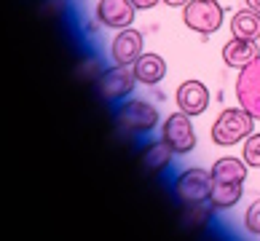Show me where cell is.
<instances>
[{
	"mask_svg": "<svg viewBox=\"0 0 260 241\" xmlns=\"http://www.w3.org/2000/svg\"><path fill=\"white\" fill-rule=\"evenodd\" d=\"M252 129H255V118L244 108H228L215 118L209 137L220 148H231V145H239L242 140H247Z\"/></svg>",
	"mask_w": 260,
	"mask_h": 241,
	"instance_id": "6da1fadb",
	"label": "cell"
},
{
	"mask_svg": "<svg viewBox=\"0 0 260 241\" xmlns=\"http://www.w3.org/2000/svg\"><path fill=\"white\" fill-rule=\"evenodd\" d=\"M225 8L217 0H190L182 8V24L199 35H215L223 27Z\"/></svg>",
	"mask_w": 260,
	"mask_h": 241,
	"instance_id": "7a4b0ae2",
	"label": "cell"
},
{
	"mask_svg": "<svg viewBox=\"0 0 260 241\" xmlns=\"http://www.w3.org/2000/svg\"><path fill=\"white\" fill-rule=\"evenodd\" d=\"M115 121H118V129L126 134H148L158 126L161 115L150 102L129 99L115 110Z\"/></svg>",
	"mask_w": 260,
	"mask_h": 241,
	"instance_id": "3957f363",
	"label": "cell"
},
{
	"mask_svg": "<svg viewBox=\"0 0 260 241\" xmlns=\"http://www.w3.org/2000/svg\"><path fill=\"white\" fill-rule=\"evenodd\" d=\"M134 83H140L137 73H134V64H113L100 73L97 94L105 102H121L134 91Z\"/></svg>",
	"mask_w": 260,
	"mask_h": 241,
	"instance_id": "277c9868",
	"label": "cell"
},
{
	"mask_svg": "<svg viewBox=\"0 0 260 241\" xmlns=\"http://www.w3.org/2000/svg\"><path fill=\"white\" fill-rule=\"evenodd\" d=\"M161 140L169 145L177 156H185L196 148V131H193V118L188 113H172L167 121L161 123Z\"/></svg>",
	"mask_w": 260,
	"mask_h": 241,
	"instance_id": "5b68a950",
	"label": "cell"
},
{
	"mask_svg": "<svg viewBox=\"0 0 260 241\" xmlns=\"http://www.w3.org/2000/svg\"><path fill=\"white\" fill-rule=\"evenodd\" d=\"M175 193L182 204L201 206L204 201H209V193H212V171L199 169V166L185 169L175 180Z\"/></svg>",
	"mask_w": 260,
	"mask_h": 241,
	"instance_id": "8992f818",
	"label": "cell"
},
{
	"mask_svg": "<svg viewBox=\"0 0 260 241\" xmlns=\"http://www.w3.org/2000/svg\"><path fill=\"white\" fill-rule=\"evenodd\" d=\"M234 91L239 108H244L255 121H260V56H255L247 67L239 70Z\"/></svg>",
	"mask_w": 260,
	"mask_h": 241,
	"instance_id": "52a82bcc",
	"label": "cell"
},
{
	"mask_svg": "<svg viewBox=\"0 0 260 241\" xmlns=\"http://www.w3.org/2000/svg\"><path fill=\"white\" fill-rule=\"evenodd\" d=\"M145 51V38L134 27H123L115 32L113 43H110V59L113 64H134Z\"/></svg>",
	"mask_w": 260,
	"mask_h": 241,
	"instance_id": "ba28073f",
	"label": "cell"
},
{
	"mask_svg": "<svg viewBox=\"0 0 260 241\" xmlns=\"http://www.w3.org/2000/svg\"><path fill=\"white\" fill-rule=\"evenodd\" d=\"M134 8L132 0H97V8H94V16L97 22L110 27V30H123V27L134 24Z\"/></svg>",
	"mask_w": 260,
	"mask_h": 241,
	"instance_id": "9c48e42d",
	"label": "cell"
},
{
	"mask_svg": "<svg viewBox=\"0 0 260 241\" xmlns=\"http://www.w3.org/2000/svg\"><path fill=\"white\" fill-rule=\"evenodd\" d=\"M175 99H177V110L196 118V115H201L209 108V89L201 81H182L177 86Z\"/></svg>",
	"mask_w": 260,
	"mask_h": 241,
	"instance_id": "30bf717a",
	"label": "cell"
},
{
	"mask_svg": "<svg viewBox=\"0 0 260 241\" xmlns=\"http://www.w3.org/2000/svg\"><path fill=\"white\" fill-rule=\"evenodd\" d=\"M260 56V46L257 41H244V38H231L223 46V62L234 70H242L249 62Z\"/></svg>",
	"mask_w": 260,
	"mask_h": 241,
	"instance_id": "8fae6325",
	"label": "cell"
},
{
	"mask_svg": "<svg viewBox=\"0 0 260 241\" xmlns=\"http://www.w3.org/2000/svg\"><path fill=\"white\" fill-rule=\"evenodd\" d=\"M134 73H137V81L145 86H158L167 78V59L156 51H142V56L134 62Z\"/></svg>",
	"mask_w": 260,
	"mask_h": 241,
	"instance_id": "7c38bea8",
	"label": "cell"
},
{
	"mask_svg": "<svg viewBox=\"0 0 260 241\" xmlns=\"http://www.w3.org/2000/svg\"><path fill=\"white\" fill-rule=\"evenodd\" d=\"M244 193V182H215L212 180V193H209V206L212 209H231L239 204Z\"/></svg>",
	"mask_w": 260,
	"mask_h": 241,
	"instance_id": "4fadbf2b",
	"label": "cell"
},
{
	"mask_svg": "<svg viewBox=\"0 0 260 241\" xmlns=\"http://www.w3.org/2000/svg\"><path fill=\"white\" fill-rule=\"evenodd\" d=\"M209 171H212V180L215 182H244L249 166H247L244 158L225 156V158L215 161V166H212Z\"/></svg>",
	"mask_w": 260,
	"mask_h": 241,
	"instance_id": "5bb4252c",
	"label": "cell"
},
{
	"mask_svg": "<svg viewBox=\"0 0 260 241\" xmlns=\"http://www.w3.org/2000/svg\"><path fill=\"white\" fill-rule=\"evenodd\" d=\"M231 35L234 38H244V41H260V16L249 8H239L231 16Z\"/></svg>",
	"mask_w": 260,
	"mask_h": 241,
	"instance_id": "9a60e30c",
	"label": "cell"
},
{
	"mask_svg": "<svg viewBox=\"0 0 260 241\" xmlns=\"http://www.w3.org/2000/svg\"><path fill=\"white\" fill-rule=\"evenodd\" d=\"M172 156H175V150H172L164 140L150 142L148 148L142 150V166H145V171H150V175H161V171L172 163Z\"/></svg>",
	"mask_w": 260,
	"mask_h": 241,
	"instance_id": "2e32d148",
	"label": "cell"
},
{
	"mask_svg": "<svg viewBox=\"0 0 260 241\" xmlns=\"http://www.w3.org/2000/svg\"><path fill=\"white\" fill-rule=\"evenodd\" d=\"M242 158L247 161V166L260 169V134H249L244 140V148H242Z\"/></svg>",
	"mask_w": 260,
	"mask_h": 241,
	"instance_id": "e0dca14e",
	"label": "cell"
},
{
	"mask_svg": "<svg viewBox=\"0 0 260 241\" xmlns=\"http://www.w3.org/2000/svg\"><path fill=\"white\" fill-rule=\"evenodd\" d=\"M244 228H247V233L260 236V198H255L252 204L247 206V212H244Z\"/></svg>",
	"mask_w": 260,
	"mask_h": 241,
	"instance_id": "ac0fdd59",
	"label": "cell"
},
{
	"mask_svg": "<svg viewBox=\"0 0 260 241\" xmlns=\"http://www.w3.org/2000/svg\"><path fill=\"white\" fill-rule=\"evenodd\" d=\"M134 3V8H137V11H150V8H156L161 0H132Z\"/></svg>",
	"mask_w": 260,
	"mask_h": 241,
	"instance_id": "d6986e66",
	"label": "cell"
},
{
	"mask_svg": "<svg viewBox=\"0 0 260 241\" xmlns=\"http://www.w3.org/2000/svg\"><path fill=\"white\" fill-rule=\"evenodd\" d=\"M161 3H167V6H172V8H185L190 0H161Z\"/></svg>",
	"mask_w": 260,
	"mask_h": 241,
	"instance_id": "ffe728a7",
	"label": "cell"
},
{
	"mask_svg": "<svg viewBox=\"0 0 260 241\" xmlns=\"http://www.w3.org/2000/svg\"><path fill=\"white\" fill-rule=\"evenodd\" d=\"M244 6L249 8V11H255L260 16V0H244Z\"/></svg>",
	"mask_w": 260,
	"mask_h": 241,
	"instance_id": "44dd1931",
	"label": "cell"
},
{
	"mask_svg": "<svg viewBox=\"0 0 260 241\" xmlns=\"http://www.w3.org/2000/svg\"><path fill=\"white\" fill-rule=\"evenodd\" d=\"M257 46H260V41H257Z\"/></svg>",
	"mask_w": 260,
	"mask_h": 241,
	"instance_id": "7402d4cb",
	"label": "cell"
}]
</instances>
